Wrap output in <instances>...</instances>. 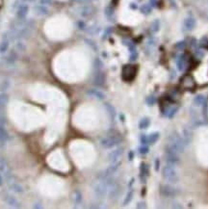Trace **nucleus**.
<instances>
[{
  "label": "nucleus",
  "mask_w": 208,
  "mask_h": 209,
  "mask_svg": "<svg viewBox=\"0 0 208 209\" xmlns=\"http://www.w3.org/2000/svg\"><path fill=\"white\" fill-rule=\"evenodd\" d=\"M35 13L38 16L43 17V16H46V15H47V14L49 13V10H48L47 6L43 5V4H40L39 3L38 5L35 6Z\"/></svg>",
  "instance_id": "nucleus-18"
},
{
  "label": "nucleus",
  "mask_w": 208,
  "mask_h": 209,
  "mask_svg": "<svg viewBox=\"0 0 208 209\" xmlns=\"http://www.w3.org/2000/svg\"><path fill=\"white\" fill-rule=\"evenodd\" d=\"M140 142L142 145H146V144H149V141H147V135H146V134H142V135L140 136Z\"/></svg>",
  "instance_id": "nucleus-38"
},
{
  "label": "nucleus",
  "mask_w": 208,
  "mask_h": 209,
  "mask_svg": "<svg viewBox=\"0 0 208 209\" xmlns=\"http://www.w3.org/2000/svg\"><path fill=\"white\" fill-rule=\"evenodd\" d=\"M139 152H140V154H143V155L147 154V153L149 152V148L146 145H142L140 147H139Z\"/></svg>",
  "instance_id": "nucleus-35"
},
{
  "label": "nucleus",
  "mask_w": 208,
  "mask_h": 209,
  "mask_svg": "<svg viewBox=\"0 0 208 209\" xmlns=\"http://www.w3.org/2000/svg\"><path fill=\"white\" fill-rule=\"evenodd\" d=\"M5 123H6V118L2 111L0 110V125H4Z\"/></svg>",
  "instance_id": "nucleus-39"
},
{
  "label": "nucleus",
  "mask_w": 208,
  "mask_h": 209,
  "mask_svg": "<svg viewBox=\"0 0 208 209\" xmlns=\"http://www.w3.org/2000/svg\"><path fill=\"white\" fill-rule=\"evenodd\" d=\"M177 68H178V71H182L183 69L186 68V58H185L184 56H180L177 60Z\"/></svg>",
  "instance_id": "nucleus-29"
},
{
  "label": "nucleus",
  "mask_w": 208,
  "mask_h": 209,
  "mask_svg": "<svg viewBox=\"0 0 208 209\" xmlns=\"http://www.w3.org/2000/svg\"><path fill=\"white\" fill-rule=\"evenodd\" d=\"M9 102V96L6 92H0V108L5 107Z\"/></svg>",
  "instance_id": "nucleus-27"
},
{
  "label": "nucleus",
  "mask_w": 208,
  "mask_h": 209,
  "mask_svg": "<svg viewBox=\"0 0 208 209\" xmlns=\"http://www.w3.org/2000/svg\"><path fill=\"white\" fill-rule=\"evenodd\" d=\"M92 13H94V8L90 5H87V4H84V5L81 6L79 9V15L83 17H90L92 16Z\"/></svg>",
  "instance_id": "nucleus-17"
},
{
  "label": "nucleus",
  "mask_w": 208,
  "mask_h": 209,
  "mask_svg": "<svg viewBox=\"0 0 208 209\" xmlns=\"http://www.w3.org/2000/svg\"><path fill=\"white\" fill-rule=\"evenodd\" d=\"M159 27H160V22H159V20H156V25H155L154 22L152 23V29H153L154 32L158 31V30H159Z\"/></svg>",
  "instance_id": "nucleus-42"
},
{
  "label": "nucleus",
  "mask_w": 208,
  "mask_h": 209,
  "mask_svg": "<svg viewBox=\"0 0 208 209\" xmlns=\"http://www.w3.org/2000/svg\"><path fill=\"white\" fill-rule=\"evenodd\" d=\"M146 102L149 106H153L155 104V102H156V97L153 96V95H149L146 98Z\"/></svg>",
  "instance_id": "nucleus-34"
},
{
  "label": "nucleus",
  "mask_w": 208,
  "mask_h": 209,
  "mask_svg": "<svg viewBox=\"0 0 208 209\" xmlns=\"http://www.w3.org/2000/svg\"><path fill=\"white\" fill-rule=\"evenodd\" d=\"M133 197H134V192H133V190H129V191L126 193L125 197H124V199H123V205H128V204L132 201Z\"/></svg>",
  "instance_id": "nucleus-28"
},
{
  "label": "nucleus",
  "mask_w": 208,
  "mask_h": 209,
  "mask_svg": "<svg viewBox=\"0 0 208 209\" xmlns=\"http://www.w3.org/2000/svg\"><path fill=\"white\" fill-rule=\"evenodd\" d=\"M0 174L2 175L5 176V178L8 180V182L10 180H12V173H11V169L9 167L7 161L0 157Z\"/></svg>",
  "instance_id": "nucleus-7"
},
{
  "label": "nucleus",
  "mask_w": 208,
  "mask_h": 209,
  "mask_svg": "<svg viewBox=\"0 0 208 209\" xmlns=\"http://www.w3.org/2000/svg\"><path fill=\"white\" fill-rule=\"evenodd\" d=\"M9 45H10L9 39L8 38L3 39L1 43H0V53H5L9 48Z\"/></svg>",
  "instance_id": "nucleus-26"
},
{
  "label": "nucleus",
  "mask_w": 208,
  "mask_h": 209,
  "mask_svg": "<svg viewBox=\"0 0 208 209\" xmlns=\"http://www.w3.org/2000/svg\"><path fill=\"white\" fill-rule=\"evenodd\" d=\"M180 154L175 150H172L168 146L166 147L165 150V161L168 165H172L176 167L180 164Z\"/></svg>",
  "instance_id": "nucleus-6"
},
{
  "label": "nucleus",
  "mask_w": 208,
  "mask_h": 209,
  "mask_svg": "<svg viewBox=\"0 0 208 209\" xmlns=\"http://www.w3.org/2000/svg\"><path fill=\"white\" fill-rule=\"evenodd\" d=\"M150 125V119L147 118V117H145L140 120V122H139V124L138 126L140 129L142 130H145L146 128H149V126Z\"/></svg>",
  "instance_id": "nucleus-25"
},
{
  "label": "nucleus",
  "mask_w": 208,
  "mask_h": 209,
  "mask_svg": "<svg viewBox=\"0 0 208 209\" xmlns=\"http://www.w3.org/2000/svg\"><path fill=\"white\" fill-rule=\"evenodd\" d=\"M140 10L144 15H149V14H150V12H151V7H150V5H149V4H145V5H143L141 7Z\"/></svg>",
  "instance_id": "nucleus-33"
},
{
  "label": "nucleus",
  "mask_w": 208,
  "mask_h": 209,
  "mask_svg": "<svg viewBox=\"0 0 208 209\" xmlns=\"http://www.w3.org/2000/svg\"><path fill=\"white\" fill-rule=\"evenodd\" d=\"M52 0H39V3L40 4H43V5H45V6H48L50 3H51Z\"/></svg>",
  "instance_id": "nucleus-43"
},
{
  "label": "nucleus",
  "mask_w": 208,
  "mask_h": 209,
  "mask_svg": "<svg viewBox=\"0 0 208 209\" xmlns=\"http://www.w3.org/2000/svg\"><path fill=\"white\" fill-rule=\"evenodd\" d=\"M128 159H129V161H132L134 159V152L132 150H130L128 153Z\"/></svg>",
  "instance_id": "nucleus-45"
},
{
  "label": "nucleus",
  "mask_w": 208,
  "mask_h": 209,
  "mask_svg": "<svg viewBox=\"0 0 208 209\" xmlns=\"http://www.w3.org/2000/svg\"><path fill=\"white\" fill-rule=\"evenodd\" d=\"M196 24H197V22H196L195 18H194L193 17H186L184 20L183 27H184V29L186 30V31L190 32V31H193L194 29H195Z\"/></svg>",
  "instance_id": "nucleus-14"
},
{
  "label": "nucleus",
  "mask_w": 208,
  "mask_h": 209,
  "mask_svg": "<svg viewBox=\"0 0 208 209\" xmlns=\"http://www.w3.org/2000/svg\"><path fill=\"white\" fill-rule=\"evenodd\" d=\"M123 154V147H117L114 150L111 151L108 154V161L110 163L121 161Z\"/></svg>",
  "instance_id": "nucleus-9"
},
{
  "label": "nucleus",
  "mask_w": 208,
  "mask_h": 209,
  "mask_svg": "<svg viewBox=\"0 0 208 209\" xmlns=\"http://www.w3.org/2000/svg\"><path fill=\"white\" fill-rule=\"evenodd\" d=\"M185 46H186L185 41H179V43H177L176 45H175V47H176L177 49H184Z\"/></svg>",
  "instance_id": "nucleus-41"
},
{
  "label": "nucleus",
  "mask_w": 208,
  "mask_h": 209,
  "mask_svg": "<svg viewBox=\"0 0 208 209\" xmlns=\"http://www.w3.org/2000/svg\"><path fill=\"white\" fill-rule=\"evenodd\" d=\"M167 146L172 148V150L178 152L179 154H181V153L184 151L185 147H186L182 136H180L179 134L177 132H175V131L173 132V133H170L169 135Z\"/></svg>",
  "instance_id": "nucleus-1"
},
{
  "label": "nucleus",
  "mask_w": 208,
  "mask_h": 209,
  "mask_svg": "<svg viewBox=\"0 0 208 209\" xmlns=\"http://www.w3.org/2000/svg\"><path fill=\"white\" fill-rule=\"evenodd\" d=\"M16 48H17V50L20 51V52H23V51L26 50V44L23 43L21 40H20L16 44Z\"/></svg>",
  "instance_id": "nucleus-32"
},
{
  "label": "nucleus",
  "mask_w": 208,
  "mask_h": 209,
  "mask_svg": "<svg viewBox=\"0 0 208 209\" xmlns=\"http://www.w3.org/2000/svg\"><path fill=\"white\" fill-rule=\"evenodd\" d=\"M208 98L207 96H205L204 95H197L194 97L193 99V105L195 107H202L206 102H207Z\"/></svg>",
  "instance_id": "nucleus-15"
},
{
  "label": "nucleus",
  "mask_w": 208,
  "mask_h": 209,
  "mask_svg": "<svg viewBox=\"0 0 208 209\" xmlns=\"http://www.w3.org/2000/svg\"><path fill=\"white\" fill-rule=\"evenodd\" d=\"M28 12H29V6L27 5L26 3H22L20 4L17 8V17L20 21H24L26 20L27 16H28Z\"/></svg>",
  "instance_id": "nucleus-8"
},
{
  "label": "nucleus",
  "mask_w": 208,
  "mask_h": 209,
  "mask_svg": "<svg viewBox=\"0 0 208 209\" xmlns=\"http://www.w3.org/2000/svg\"><path fill=\"white\" fill-rule=\"evenodd\" d=\"M2 184H3V177H2L1 174H0V186H1Z\"/></svg>",
  "instance_id": "nucleus-48"
},
{
  "label": "nucleus",
  "mask_w": 208,
  "mask_h": 209,
  "mask_svg": "<svg viewBox=\"0 0 208 209\" xmlns=\"http://www.w3.org/2000/svg\"><path fill=\"white\" fill-rule=\"evenodd\" d=\"M72 201H73V202H74V204H76V205H79V204L82 203L83 195H82L81 191H79V190H75V191L73 192V194H72Z\"/></svg>",
  "instance_id": "nucleus-21"
},
{
  "label": "nucleus",
  "mask_w": 208,
  "mask_h": 209,
  "mask_svg": "<svg viewBox=\"0 0 208 209\" xmlns=\"http://www.w3.org/2000/svg\"><path fill=\"white\" fill-rule=\"evenodd\" d=\"M121 142H122L121 136L118 135V134H116V133H111V134H108V135H106L105 137L101 139L100 145L104 148L110 150V148L117 147L119 144H121Z\"/></svg>",
  "instance_id": "nucleus-4"
},
{
  "label": "nucleus",
  "mask_w": 208,
  "mask_h": 209,
  "mask_svg": "<svg viewBox=\"0 0 208 209\" xmlns=\"http://www.w3.org/2000/svg\"><path fill=\"white\" fill-rule=\"evenodd\" d=\"M94 193L98 198H103L107 196L108 194V182L107 178H98V181H95L94 184Z\"/></svg>",
  "instance_id": "nucleus-3"
},
{
  "label": "nucleus",
  "mask_w": 208,
  "mask_h": 209,
  "mask_svg": "<svg viewBox=\"0 0 208 209\" xmlns=\"http://www.w3.org/2000/svg\"><path fill=\"white\" fill-rule=\"evenodd\" d=\"M106 82V76L102 71H98L94 78H92V84L96 87H103Z\"/></svg>",
  "instance_id": "nucleus-10"
},
{
  "label": "nucleus",
  "mask_w": 208,
  "mask_h": 209,
  "mask_svg": "<svg viewBox=\"0 0 208 209\" xmlns=\"http://www.w3.org/2000/svg\"><path fill=\"white\" fill-rule=\"evenodd\" d=\"M104 107L106 109V112L109 115L111 120H114L116 119V116H117V112H116L115 107L111 103H108V102L104 104Z\"/></svg>",
  "instance_id": "nucleus-19"
},
{
  "label": "nucleus",
  "mask_w": 208,
  "mask_h": 209,
  "mask_svg": "<svg viewBox=\"0 0 208 209\" xmlns=\"http://www.w3.org/2000/svg\"><path fill=\"white\" fill-rule=\"evenodd\" d=\"M159 139H160V133L157 131L152 132L147 136V141H149V145H154V144H156L159 141Z\"/></svg>",
  "instance_id": "nucleus-23"
},
{
  "label": "nucleus",
  "mask_w": 208,
  "mask_h": 209,
  "mask_svg": "<svg viewBox=\"0 0 208 209\" xmlns=\"http://www.w3.org/2000/svg\"><path fill=\"white\" fill-rule=\"evenodd\" d=\"M200 46H201L202 48L208 49V38H207V37H204V38L201 39V41H200Z\"/></svg>",
  "instance_id": "nucleus-36"
},
{
  "label": "nucleus",
  "mask_w": 208,
  "mask_h": 209,
  "mask_svg": "<svg viewBox=\"0 0 208 209\" xmlns=\"http://www.w3.org/2000/svg\"><path fill=\"white\" fill-rule=\"evenodd\" d=\"M169 1L173 7H176V1H175V0H169Z\"/></svg>",
  "instance_id": "nucleus-47"
},
{
  "label": "nucleus",
  "mask_w": 208,
  "mask_h": 209,
  "mask_svg": "<svg viewBox=\"0 0 208 209\" xmlns=\"http://www.w3.org/2000/svg\"><path fill=\"white\" fill-rule=\"evenodd\" d=\"M159 193L162 197L170 198H174L176 197L177 195L180 193L179 188H176L173 186V184H162L159 187Z\"/></svg>",
  "instance_id": "nucleus-5"
},
{
  "label": "nucleus",
  "mask_w": 208,
  "mask_h": 209,
  "mask_svg": "<svg viewBox=\"0 0 208 209\" xmlns=\"http://www.w3.org/2000/svg\"><path fill=\"white\" fill-rule=\"evenodd\" d=\"M149 165L146 164L145 162H142L141 166H140V178L143 183L146 182V178H147V176H149Z\"/></svg>",
  "instance_id": "nucleus-13"
},
{
  "label": "nucleus",
  "mask_w": 208,
  "mask_h": 209,
  "mask_svg": "<svg viewBox=\"0 0 208 209\" xmlns=\"http://www.w3.org/2000/svg\"><path fill=\"white\" fill-rule=\"evenodd\" d=\"M4 201H5V202L9 206H11L13 208H20L21 206L20 201H18L16 197L12 196V195H6V196L4 197Z\"/></svg>",
  "instance_id": "nucleus-11"
},
{
  "label": "nucleus",
  "mask_w": 208,
  "mask_h": 209,
  "mask_svg": "<svg viewBox=\"0 0 208 209\" xmlns=\"http://www.w3.org/2000/svg\"><path fill=\"white\" fill-rule=\"evenodd\" d=\"M87 95L91 96V97H94V98L98 99V100H103L106 98V95L102 91L98 90V89H90L87 91Z\"/></svg>",
  "instance_id": "nucleus-12"
},
{
  "label": "nucleus",
  "mask_w": 208,
  "mask_h": 209,
  "mask_svg": "<svg viewBox=\"0 0 208 209\" xmlns=\"http://www.w3.org/2000/svg\"><path fill=\"white\" fill-rule=\"evenodd\" d=\"M177 111H178V108L177 107H170L167 112V114H166V116H167L168 118H170V119H172V118H173L174 117V115L177 113Z\"/></svg>",
  "instance_id": "nucleus-31"
},
{
  "label": "nucleus",
  "mask_w": 208,
  "mask_h": 209,
  "mask_svg": "<svg viewBox=\"0 0 208 209\" xmlns=\"http://www.w3.org/2000/svg\"><path fill=\"white\" fill-rule=\"evenodd\" d=\"M162 176H163V178L166 181H168L170 184H176L180 179L179 173H178V171L175 169V167L172 165H168V164H166V166L163 167V170H162Z\"/></svg>",
  "instance_id": "nucleus-2"
},
{
  "label": "nucleus",
  "mask_w": 208,
  "mask_h": 209,
  "mask_svg": "<svg viewBox=\"0 0 208 209\" xmlns=\"http://www.w3.org/2000/svg\"><path fill=\"white\" fill-rule=\"evenodd\" d=\"M154 170L156 171H158L160 170V159L159 158H156L154 160Z\"/></svg>",
  "instance_id": "nucleus-40"
},
{
  "label": "nucleus",
  "mask_w": 208,
  "mask_h": 209,
  "mask_svg": "<svg viewBox=\"0 0 208 209\" xmlns=\"http://www.w3.org/2000/svg\"><path fill=\"white\" fill-rule=\"evenodd\" d=\"M182 138L184 140L185 145H186V146L190 145V143L192 141V132L188 127H185L183 129V137Z\"/></svg>",
  "instance_id": "nucleus-20"
},
{
  "label": "nucleus",
  "mask_w": 208,
  "mask_h": 209,
  "mask_svg": "<svg viewBox=\"0 0 208 209\" xmlns=\"http://www.w3.org/2000/svg\"><path fill=\"white\" fill-rule=\"evenodd\" d=\"M9 183H10V186H11L13 191H15L17 193H22L23 191H24V190H23L22 185L20 183L17 182V181L10 180V181H9Z\"/></svg>",
  "instance_id": "nucleus-24"
},
{
  "label": "nucleus",
  "mask_w": 208,
  "mask_h": 209,
  "mask_svg": "<svg viewBox=\"0 0 208 209\" xmlns=\"http://www.w3.org/2000/svg\"><path fill=\"white\" fill-rule=\"evenodd\" d=\"M182 81V85L186 90H191L195 87V80L191 75H185L183 77Z\"/></svg>",
  "instance_id": "nucleus-16"
},
{
  "label": "nucleus",
  "mask_w": 208,
  "mask_h": 209,
  "mask_svg": "<svg viewBox=\"0 0 208 209\" xmlns=\"http://www.w3.org/2000/svg\"><path fill=\"white\" fill-rule=\"evenodd\" d=\"M147 206H146V202L145 201H141V202H138V204H137V208H146Z\"/></svg>",
  "instance_id": "nucleus-44"
},
{
  "label": "nucleus",
  "mask_w": 208,
  "mask_h": 209,
  "mask_svg": "<svg viewBox=\"0 0 208 209\" xmlns=\"http://www.w3.org/2000/svg\"><path fill=\"white\" fill-rule=\"evenodd\" d=\"M175 205H172L170 207L172 208H183V206L181 205V203H179V202H174Z\"/></svg>",
  "instance_id": "nucleus-46"
},
{
  "label": "nucleus",
  "mask_w": 208,
  "mask_h": 209,
  "mask_svg": "<svg viewBox=\"0 0 208 209\" xmlns=\"http://www.w3.org/2000/svg\"><path fill=\"white\" fill-rule=\"evenodd\" d=\"M105 15L106 17H107L108 18H111L113 16H114V11H113V9L112 8H110V7H107L105 9Z\"/></svg>",
  "instance_id": "nucleus-37"
},
{
  "label": "nucleus",
  "mask_w": 208,
  "mask_h": 209,
  "mask_svg": "<svg viewBox=\"0 0 208 209\" xmlns=\"http://www.w3.org/2000/svg\"><path fill=\"white\" fill-rule=\"evenodd\" d=\"M17 59V55L16 53V51H13V52L10 53V55L7 57V65H9V66H12V65H14L16 63Z\"/></svg>",
  "instance_id": "nucleus-30"
},
{
  "label": "nucleus",
  "mask_w": 208,
  "mask_h": 209,
  "mask_svg": "<svg viewBox=\"0 0 208 209\" xmlns=\"http://www.w3.org/2000/svg\"><path fill=\"white\" fill-rule=\"evenodd\" d=\"M8 138H9V135H8L7 130L4 127V125H0V144H1V145L6 144V142L8 141Z\"/></svg>",
  "instance_id": "nucleus-22"
}]
</instances>
